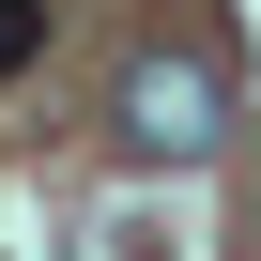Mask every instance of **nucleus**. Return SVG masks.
Masks as SVG:
<instances>
[{
	"instance_id": "f257e3e1",
	"label": "nucleus",
	"mask_w": 261,
	"mask_h": 261,
	"mask_svg": "<svg viewBox=\"0 0 261 261\" xmlns=\"http://www.w3.org/2000/svg\"><path fill=\"white\" fill-rule=\"evenodd\" d=\"M123 154H154V169H185V154H215V123H230V77L200 62V46H154V62H123Z\"/></svg>"
},
{
	"instance_id": "f03ea898",
	"label": "nucleus",
	"mask_w": 261,
	"mask_h": 261,
	"mask_svg": "<svg viewBox=\"0 0 261 261\" xmlns=\"http://www.w3.org/2000/svg\"><path fill=\"white\" fill-rule=\"evenodd\" d=\"M31 46H46V0H0V77H16Z\"/></svg>"
}]
</instances>
